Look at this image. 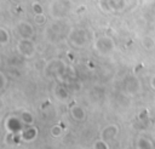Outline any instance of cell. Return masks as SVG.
Returning a JSON list of instances; mask_svg holds the SVG:
<instances>
[{
  "label": "cell",
  "mask_w": 155,
  "mask_h": 149,
  "mask_svg": "<svg viewBox=\"0 0 155 149\" xmlns=\"http://www.w3.org/2000/svg\"><path fill=\"white\" fill-rule=\"evenodd\" d=\"M70 0H53L50 4V15L53 18H63L70 12Z\"/></svg>",
  "instance_id": "cell-2"
},
{
  "label": "cell",
  "mask_w": 155,
  "mask_h": 149,
  "mask_svg": "<svg viewBox=\"0 0 155 149\" xmlns=\"http://www.w3.org/2000/svg\"><path fill=\"white\" fill-rule=\"evenodd\" d=\"M34 22L36 24L41 25V24H44L46 22V16L44 13H36V15H34Z\"/></svg>",
  "instance_id": "cell-18"
},
{
  "label": "cell",
  "mask_w": 155,
  "mask_h": 149,
  "mask_svg": "<svg viewBox=\"0 0 155 149\" xmlns=\"http://www.w3.org/2000/svg\"><path fill=\"white\" fill-rule=\"evenodd\" d=\"M10 41V33L5 27H0V45L5 46Z\"/></svg>",
  "instance_id": "cell-14"
},
{
  "label": "cell",
  "mask_w": 155,
  "mask_h": 149,
  "mask_svg": "<svg viewBox=\"0 0 155 149\" xmlns=\"http://www.w3.org/2000/svg\"><path fill=\"white\" fill-rule=\"evenodd\" d=\"M21 139L24 142H33L36 137H38V128L35 126L28 125V127L22 128V131L19 132Z\"/></svg>",
  "instance_id": "cell-8"
},
{
  "label": "cell",
  "mask_w": 155,
  "mask_h": 149,
  "mask_svg": "<svg viewBox=\"0 0 155 149\" xmlns=\"http://www.w3.org/2000/svg\"><path fill=\"white\" fill-rule=\"evenodd\" d=\"M98 5H99V8L103 12H113L110 0H98Z\"/></svg>",
  "instance_id": "cell-15"
},
{
  "label": "cell",
  "mask_w": 155,
  "mask_h": 149,
  "mask_svg": "<svg viewBox=\"0 0 155 149\" xmlns=\"http://www.w3.org/2000/svg\"><path fill=\"white\" fill-rule=\"evenodd\" d=\"M136 147H137V149H155V145L151 142V139H149L148 137H144V136H140L137 138Z\"/></svg>",
  "instance_id": "cell-11"
},
{
  "label": "cell",
  "mask_w": 155,
  "mask_h": 149,
  "mask_svg": "<svg viewBox=\"0 0 155 149\" xmlns=\"http://www.w3.org/2000/svg\"><path fill=\"white\" fill-rule=\"evenodd\" d=\"M150 86L153 90H155V75L151 76V79H150Z\"/></svg>",
  "instance_id": "cell-22"
},
{
  "label": "cell",
  "mask_w": 155,
  "mask_h": 149,
  "mask_svg": "<svg viewBox=\"0 0 155 149\" xmlns=\"http://www.w3.org/2000/svg\"><path fill=\"white\" fill-rule=\"evenodd\" d=\"M54 96H56L59 101L65 102V101L69 98V92L67 91V88H65L64 86L57 85V86L54 87Z\"/></svg>",
  "instance_id": "cell-12"
},
{
  "label": "cell",
  "mask_w": 155,
  "mask_h": 149,
  "mask_svg": "<svg viewBox=\"0 0 155 149\" xmlns=\"http://www.w3.org/2000/svg\"><path fill=\"white\" fill-rule=\"evenodd\" d=\"M119 133V126L117 125H114V124H110V125H107L102 132H101V138L104 139V141H111L114 139Z\"/></svg>",
  "instance_id": "cell-7"
},
{
  "label": "cell",
  "mask_w": 155,
  "mask_h": 149,
  "mask_svg": "<svg viewBox=\"0 0 155 149\" xmlns=\"http://www.w3.org/2000/svg\"><path fill=\"white\" fill-rule=\"evenodd\" d=\"M7 126H8V130L11 133H15V132H21L22 131V120L19 118H16V116H11L8 120H7Z\"/></svg>",
  "instance_id": "cell-9"
},
{
  "label": "cell",
  "mask_w": 155,
  "mask_h": 149,
  "mask_svg": "<svg viewBox=\"0 0 155 149\" xmlns=\"http://www.w3.org/2000/svg\"><path fill=\"white\" fill-rule=\"evenodd\" d=\"M115 48H116V44L114 39L109 35H102L97 38L94 41V50L102 56L110 55L111 52L115 51Z\"/></svg>",
  "instance_id": "cell-1"
},
{
  "label": "cell",
  "mask_w": 155,
  "mask_h": 149,
  "mask_svg": "<svg viewBox=\"0 0 155 149\" xmlns=\"http://www.w3.org/2000/svg\"><path fill=\"white\" fill-rule=\"evenodd\" d=\"M16 47L17 52L24 58H31L36 52L35 44L31 41V39H19Z\"/></svg>",
  "instance_id": "cell-4"
},
{
  "label": "cell",
  "mask_w": 155,
  "mask_h": 149,
  "mask_svg": "<svg viewBox=\"0 0 155 149\" xmlns=\"http://www.w3.org/2000/svg\"><path fill=\"white\" fill-rule=\"evenodd\" d=\"M16 33L21 39H31L34 35V28L29 22L21 21L16 25Z\"/></svg>",
  "instance_id": "cell-6"
},
{
  "label": "cell",
  "mask_w": 155,
  "mask_h": 149,
  "mask_svg": "<svg viewBox=\"0 0 155 149\" xmlns=\"http://www.w3.org/2000/svg\"><path fill=\"white\" fill-rule=\"evenodd\" d=\"M69 42L74 47H84L88 42V35L87 31L82 28H73L68 35Z\"/></svg>",
  "instance_id": "cell-3"
},
{
  "label": "cell",
  "mask_w": 155,
  "mask_h": 149,
  "mask_svg": "<svg viewBox=\"0 0 155 149\" xmlns=\"http://www.w3.org/2000/svg\"><path fill=\"white\" fill-rule=\"evenodd\" d=\"M31 8H33L34 15H36V13H44V8H42V6L39 2H33Z\"/></svg>",
  "instance_id": "cell-19"
},
{
  "label": "cell",
  "mask_w": 155,
  "mask_h": 149,
  "mask_svg": "<svg viewBox=\"0 0 155 149\" xmlns=\"http://www.w3.org/2000/svg\"><path fill=\"white\" fill-rule=\"evenodd\" d=\"M70 114L76 121H84L86 119V111L81 105H73L70 109Z\"/></svg>",
  "instance_id": "cell-10"
},
{
  "label": "cell",
  "mask_w": 155,
  "mask_h": 149,
  "mask_svg": "<svg viewBox=\"0 0 155 149\" xmlns=\"http://www.w3.org/2000/svg\"><path fill=\"white\" fill-rule=\"evenodd\" d=\"M93 149H109V145H108V142L99 138L98 141H96L93 143Z\"/></svg>",
  "instance_id": "cell-16"
},
{
  "label": "cell",
  "mask_w": 155,
  "mask_h": 149,
  "mask_svg": "<svg viewBox=\"0 0 155 149\" xmlns=\"http://www.w3.org/2000/svg\"><path fill=\"white\" fill-rule=\"evenodd\" d=\"M19 119L22 120V122L24 125H31L34 122V115L28 110H23L19 115Z\"/></svg>",
  "instance_id": "cell-13"
},
{
  "label": "cell",
  "mask_w": 155,
  "mask_h": 149,
  "mask_svg": "<svg viewBox=\"0 0 155 149\" xmlns=\"http://www.w3.org/2000/svg\"><path fill=\"white\" fill-rule=\"evenodd\" d=\"M0 80H1V86H0V88H1V90H5L6 84H7V79H6V76H5L4 73H0Z\"/></svg>",
  "instance_id": "cell-21"
},
{
  "label": "cell",
  "mask_w": 155,
  "mask_h": 149,
  "mask_svg": "<svg viewBox=\"0 0 155 149\" xmlns=\"http://www.w3.org/2000/svg\"><path fill=\"white\" fill-rule=\"evenodd\" d=\"M67 67L65 64L59 61V59H53L46 65V74L47 75H56V76H62L65 74Z\"/></svg>",
  "instance_id": "cell-5"
},
{
  "label": "cell",
  "mask_w": 155,
  "mask_h": 149,
  "mask_svg": "<svg viewBox=\"0 0 155 149\" xmlns=\"http://www.w3.org/2000/svg\"><path fill=\"white\" fill-rule=\"evenodd\" d=\"M61 133H62V127H61L59 125L52 126V128H51V134H52L53 137H58Z\"/></svg>",
  "instance_id": "cell-20"
},
{
  "label": "cell",
  "mask_w": 155,
  "mask_h": 149,
  "mask_svg": "<svg viewBox=\"0 0 155 149\" xmlns=\"http://www.w3.org/2000/svg\"><path fill=\"white\" fill-rule=\"evenodd\" d=\"M143 46L147 48V50H153L154 47H155V41L151 39V38H149V36H147V38H144L143 39Z\"/></svg>",
  "instance_id": "cell-17"
}]
</instances>
